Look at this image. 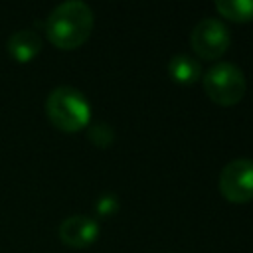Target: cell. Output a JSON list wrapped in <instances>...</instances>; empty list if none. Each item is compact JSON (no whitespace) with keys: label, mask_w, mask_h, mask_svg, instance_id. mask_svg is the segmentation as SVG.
<instances>
[{"label":"cell","mask_w":253,"mask_h":253,"mask_svg":"<svg viewBox=\"0 0 253 253\" xmlns=\"http://www.w3.org/2000/svg\"><path fill=\"white\" fill-rule=\"evenodd\" d=\"M202 83H204L206 95L221 107L237 105L243 99L247 89L243 71L229 61L213 63L202 77Z\"/></svg>","instance_id":"cell-3"},{"label":"cell","mask_w":253,"mask_h":253,"mask_svg":"<svg viewBox=\"0 0 253 253\" xmlns=\"http://www.w3.org/2000/svg\"><path fill=\"white\" fill-rule=\"evenodd\" d=\"M219 194L231 204H247L253 200V160L235 158L227 162L217 180Z\"/></svg>","instance_id":"cell-5"},{"label":"cell","mask_w":253,"mask_h":253,"mask_svg":"<svg viewBox=\"0 0 253 253\" xmlns=\"http://www.w3.org/2000/svg\"><path fill=\"white\" fill-rule=\"evenodd\" d=\"M215 10L219 16L233 22L253 20V0H217Z\"/></svg>","instance_id":"cell-9"},{"label":"cell","mask_w":253,"mask_h":253,"mask_svg":"<svg viewBox=\"0 0 253 253\" xmlns=\"http://www.w3.org/2000/svg\"><path fill=\"white\" fill-rule=\"evenodd\" d=\"M45 113L51 125L63 132H77L89 126L91 105L85 95L73 87H55L45 99Z\"/></svg>","instance_id":"cell-2"},{"label":"cell","mask_w":253,"mask_h":253,"mask_svg":"<svg viewBox=\"0 0 253 253\" xmlns=\"http://www.w3.org/2000/svg\"><path fill=\"white\" fill-rule=\"evenodd\" d=\"M87 136H89V140H91L93 144L103 146V148L109 146V144H113V138H115L113 128H111L107 123H93V125H89Z\"/></svg>","instance_id":"cell-10"},{"label":"cell","mask_w":253,"mask_h":253,"mask_svg":"<svg viewBox=\"0 0 253 253\" xmlns=\"http://www.w3.org/2000/svg\"><path fill=\"white\" fill-rule=\"evenodd\" d=\"M57 233L65 245L83 249L99 237V223L89 215H69L59 223Z\"/></svg>","instance_id":"cell-6"},{"label":"cell","mask_w":253,"mask_h":253,"mask_svg":"<svg viewBox=\"0 0 253 253\" xmlns=\"http://www.w3.org/2000/svg\"><path fill=\"white\" fill-rule=\"evenodd\" d=\"M97 210H99V213L109 215V213H113V211L117 210V200H115L113 196H105V198H101V200H99Z\"/></svg>","instance_id":"cell-11"},{"label":"cell","mask_w":253,"mask_h":253,"mask_svg":"<svg viewBox=\"0 0 253 253\" xmlns=\"http://www.w3.org/2000/svg\"><path fill=\"white\" fill-rule=\"evenodd\" d=\"M168 73L176 83L190 85L202 77V65L198 59H194L186 53H178V55L170 57V61H168Z\"/></svg>","instance_id":"cell-8"},{"label":"cell","mask_w":253,"mask_h":253,"mask_svg":"<svg viewBox=\"0 0 253 253\" xmlns=\"http://www.w3.org/2000/svg\"><path fill=\"white\" fill-rule=\"evenodd\" d=\"M6 49L14 61L28 63L42 51V38L36 30H30V28L18 30L8 38Z\"/></svg>","instance_id":"cell-7"},{"label":"cell","mask_w":253,"mask_h":253,"mask_svg":"<svg viewBox=\"0 0 253 253\" xmlns=\"http://www.w3.org/2000/svg\"><path fill=\"white\" fill-rule=\"evenodd\" d=\"M93 10L81 0L57 4L45 18L43 30L47 40L59 49H75L83 45L93 32Z\"/></svg>","instance_id":"cell-1"},{"label":"cell","mask_w":253,"mask_h":253,"mask_svg":"<svg viewBox=\"0 0 253 253\" xmlns=\"http://www.w3.org/2000/svg\"><path fill=\"white\" fill-rule=\"evenodd\" d=\"M229 43H231L229 30L219 18L200 20L190 34V45L194 53L208 61L219 59L227 51Z\"/></svg>","instance_id":"cell-4"}]
</instances>
